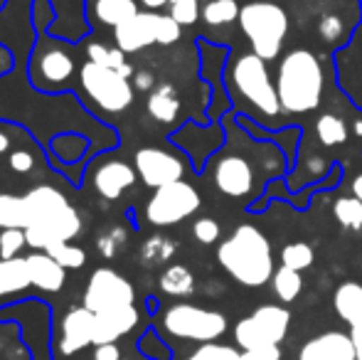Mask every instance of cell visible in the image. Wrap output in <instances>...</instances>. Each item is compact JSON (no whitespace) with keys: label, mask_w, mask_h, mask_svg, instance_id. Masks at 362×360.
Wrapping results in <instances>:
<instances>
[{"label":"cell","mask_w":362,"mask_h":360,"mask_svg":"<svg viewBox=\"0 0 362 360\" xmlns=\"http://www.w3.org/2000/svg\"><path fill=\"white\" fill-rule=\"evenodd\" d=\"M30 269V281L33 286L42 289V291H59L64 286V267L57 260L47 255V252H33L25 257Z\"/></svg>","instance_id":"obj_19"},{"label":"cell","mask_w":362,"mask_h":360,"mask_svg":"<svg viewBox=\"0 0 362 360\" xmlns=\"http://www.w3.org/2000/svg\"><path fill=\"white\" fill-rule=\"evenodd\" d=\"M136 173L148 187H163L182 180L185 166L177 156L163 149H141L136 153Z\"/></svg>","instance_id":"obj_11"},{"label":"cell","mask_w":362,"mask_h":360,"mask_svg":"<svg viewBox=\"0 0 362 360\" xmlns=\"http://www.w3.org/2000/svg\"><path fill=\"white\" fill-rule=\"evenodd\" d=\"M345 28H343V20L338 15H323L318 20V35L325 40V42H338L343 37Z\"/></svg>","instance_id":"obj_41"},{"label":"cell","mask_w":362,"mask_h":360,"mask_svg":"<svg viewBox=\"0 0 362 360\" xmlns=\"http://www.w3.org/2000/svg\"><path fill=\"white\" fill-rule=\"evenodd\" d=\"M315 134H318L323 146H343L350 136V129L340 116L335 114H323L315 121Z\"/></svg>","instance_id":"obj_29"},{"label":"cell","mask_w":362,"mask_h":360,"mask_svg":"<svg viewBox=\"0 0 362 360\" xmlns=\"http://www.w3.org/2000/svg\"><path fill=\"white\" fill-rule=\"evenodd\" d=\"M94 360H121V351L116 343H99L94 348Z\"/></svg>","instance_id":"obj_45"},{"label":"cell","mask_w":362,"mask_h":360,"mask_svg":"<svg viewBox=\"0 0 362 360\" xmlns=\"http://www.w3.org/2000/svg\"><path fill=\"white\" fill-rule=\"evenodd\" d=\"M192 235H195V240L200 242V245H215V242L219 240L217 220H212V217H200V220H195V225H192Z\"/></svg>","instance_id":"obj_39"},{"label":"cell","mask_w":362,"mask_h":360,"mask_svg":"<svg viewBox=\"0 0 362 360\" xmlns=\"http://www.w3.org/2000/svg\"><path fill=\"white\" fill-rule=\"evenodd\" d=\"M126 240H129V232H126L124 227H109V230L96 237V250H99L101 257H106V260H114L121 247L126 245Z\"/></svg>","instance_id":"obj_35"},{"label":"cell","mask_w":362,"mask_h":360,"mask_svg":"<svg viewBox=\"0 0 362 360\" xmlns=\"http://www.w3.org/2000/svg\"><path fill=\"white\" fill-rule=\"evenodd\" d=\"M232 82L239 94L247 101H252L262 114L276 116L281 111V101H279L276 82L272 79L267 67V59L259 54H242L232 67Z\"/></svg>","instance_id":"obj_4"},{"label":"cell","mask_w":362,"mask_h":360,"mask_svg":"<svg viewBox=\"0 0 362 360\" xmlns=\"http://www.w3.org/2000/svg\"><path fill=\"white\" fill-rule=\"evenodd\" d=\"M96 18L109 28H119L126 20H131L134 15H139V5L134 0H96L94 5Z\"/></svg>","instance_id":"obj_28"},{"label":"cell","mask_w":362,"mask_h":360,"mask_svg":"<svg viewBox=\"0 0 362 360\" xmlns=\"http://www.w3.org/2000/svg\"><path fill=\"white\" fill-rule=\"evenodd\" d=\"M242 33L252 42L254 54L262 59H276L288 33V15L279 3H247L239 13Z\"/></svg>","instance_id":"obj_3"},{"label":"cell","mask_w":362,"mask_h":360,"mask_svg":"<svg viewBox=\"0 0 362 360\" xmlns=\"http://www.w3.org/2000/svg\"><path fill=\"white\" fill-rule=\"evenodd\" d=\"M134 82H136V89H153L156 84V77L151 72H136L134 74Z\"/></svg>","instance_id":"obj_46"},{"label":"cell","mask_w":362,"mask_h":360,"mask_svg":"<svg viewBox=\"0 0 362 360\" xmlns=\"http://www.w3.org/2000/svg\"><path fill=\"white\" fill-rule=\"evenodd\" d=\"M148 114L160 124H173L180 114V96L173 84L163 82L148 96Z\"/></svg>","instance_id":"obj_21"},{"label":"cell","mask_w":362,"mask_h":360,"mask_svg":"<svg viewBox=\"0 0 362 360\" xmlns=\"http://www.w3.org/2000/svg\"><path fill=\"white\" fill-rule=\"evenodd\" d=\"M333 215L338 220V225L345 227V230H362V200H358L355 195L335 200Z\"/></svg>","instance_id":"obj_32"},{"label":"cell","mask_w":362,"mask_h":360,"mask_svg":"<svg viewBox=\"0 0 362 360\" xmlns=\"http://www.w3.org/2000/svg\"><path fill=\"white\" fill-rule=\"evenodd\" d=\"M315 255H313V247L305 245V242H291L281 250V265L288 267V269L296 272H303L313 265Z\"/></svg>","instance_id":"obj_33"},{"label":"cell","mask_w":362,"mask_h":360,"mask_svg":"<svg viewBox=\"0 0 362 360\" xmlns=\"http://www.w3.org/2000/svg\"><path fill=\"white\" fill-rule=\"evenodd\" d=\"M139 323V308L136 306H121L111 311L94 313V346L99 343H116L131 333Z\"/></svg>","instance_id":"obj_16"},{"label":"cell","mask_w":362,"mask_h":360,"mask_svg":"<svg viewBox=\"0 0 362 360\" xmlns=\"http://www.w3.org/2000/svg\"><path fill=\"white\" fill-rule=\"evenodd\" d=\"M8 149H10V139L3 134V131H0V153H5Z\"/></svg>","instance_id":"obj_51"},{"label":"cell","mask_w":362,"mask_h":360,"mask_svg":"<svg viewBox=\"0 0 362 360\" xmlns=\"http://www.w3.org/2000/svg\"><path fill=\"white\" fill-rule=\"evenodd\" d=\"M333 306H335V313H338L345 323H350V326L360 323L362 321V284H355V281L340 284L333 294Z\"/></svg>","instance_id":"obj_22"},{"label":"cell","mask_w":362,"mask_h":360,"mask_svg":"<svg viewBox=\"0 0 362 360\" xmlns=\"http://www.w3.org/2000/svg\"><path fill=\"white\" fill-rule=\"evenodd\" d=\"M86 57H89V62H96L101 67H109L114 72L124 74L126 79L134 74V67L126 62V52L121 47H106L101 42H89L86 45Z\"/></svg>","instance_id":"obj_27"},{"label":"cell","mask_w":362,"mask_h":360,"mask_svg":"<svg viewBox=\"0 0 362 360\" xmlns=\"http://www.w3.org/2000/svg\"><path fill=\"white\" fill-rule=\"evenodd\" d=\"M353 331H350V336H353V343H355V353H358V360H362V321L355 323V326H350Z\"/></svg>","instance_id":"obj_47"},{"label":"cell","mask_w":362,"mask_h":360,"mask_svg":"<svg viewBox=\"0 0 362 360\" xmlns=\"http://www.w3.org/2000/svg\"><path fill=\"white\" fill-rule=\"evenodd\" d=\"M136 175L139 173H136L129 163H124V161H111V163H104L94 173V187L101 197H106V200H116L126 187L134 185Z\"/></svg>","instance_id":"obj_18"},{"label":"cell","mask_w":362,"mask_h":360,"mask_svg":"<svg viewBox=\"0 0 362 360\" xmlns=\"http://www.w3.org/2000/svg\"><path fill=\"white\" fill-rule=\"evenodd\" d=\"M116 47H121L126 54L141 52L148 45H158V15L156 13H139L124 25L114 30Z\"/></svg>","instance_id":"obj_14"},{"label":"cell","mask_w":362,"mask_h":360,"mask_svg":"<svg viewBox=\"0 0 362 360\" xmlns=\"http://www.w3.org/2000/svg\"><path fill=\"white\" fill-rule=\"evenodd\" d=\"M291 326V313L284 306L267 303L259 306L252 316L242 318L234 326V341L242 346V351H257V348L279 346L286 338Z\"/></svg>","instance_id":"obj_6"},{"label":"cell","mask_w":362,"mask_h":360,"mask_svg":"<svg viewBox=\"0 0 362 360\" xmlns=\"http://www.w3.org/2000/svg\"><path fill=\"white\" fill-rule=\"evenodd\" d=\"M139 348H141V353L144 356H148L151 360H168V348L163 346L160 341H158V336L153 331H148L144 338H141V343H139Z\"/></svg>","instance_id":"obj_42"},{"label":"cell","mask_w":362,"mask_h":360,"mask_svg":"<svg viewBox=\"0 0 362 360\" xmlns=\"http://www.w3.org/2000/svg\"><path fill=\"white\" fill-rule=\"evenodd\" d=\"M134 298L136 291L129 279H124L114 269H106V267L91 274L84 289V306L94 313L111 311V308L121 306H134Z\"/></svg>","instance_id":"obj_9"},{"label":"cell","mask_w":362,"mask_h":360,"mask_svg":"<svg viewBox=\"0 0 362 360\" xmlns=\"http://www.w3.org/2000/svg\"><path fill=\"white\" fill-rule=\"evenodd\" d=\"M81 232V217L79 212L74 210L72 205L67 210L57 212V215L47 217V220L33 222V225L25 230V237H28V245L33 250H47L54 242H69L74 240Z\"/></svg>","instance_id":"obj_10"},{"label":"cell","mask_w":362,"mask_h":360,"mask_svg":"<svg viewBox=\"0 0 362 360\" xmlns=\"http://www.w3.org/2000/svg\"><path fill=\"white\" fill-rule=\"evenodd\" d=\"M353 195L358 197V200H362V175H358V178L353 180Z\"/></svg>","instance_id":"obj_49"},{"label":"cell","mask_w":362,"mask_h":360,"mask_svg":"<svg viewBox=\"0 0 362 360\" xmlns=\"http://www.w3.org/2000/svg\"><path fill=\"white\" fill-rule=\"evenodd\" d=\"M25 245H28L25 230H3L0 232V260H15Z\"/></svg>","instance_id":"obj_38"},{"label":"cell","mask_w":362,"mask_h":360,"mask_svg":"<svg viewBox=\"0 0 362 360\" xmlns=\"http://www.w3.org/2000/svg\"><path fill=\"white\" fill-rule=\"evenodd\" d=\"M0 227L3 230H28L30 227V210L25 195H0Z\"/></svg>","instance_id":"obj_25"},{"label":"cell","mask_w":362,"mask_h":360,"mask_svg":"<svg viewBox=\"0 0 362 360\" xmlns=\"http://www.w3.org/2000/svg\"><path fill=\"white\" fill-rule=\"evenodd\" d=\"M10 168L15 170V173H30V170L35 168V158L30 151H13L10 153Z\"/></svg>","instance_id":"obj_43"},{"label":"cell","mask_w":362,"mask_h":360,"mask_svg":"<svg viewBox=\"0 0 362 360\" xmlns=\"http://www.w3.org/2000/svg\"><path fill=\"white\" fill-rule=\"evenodd\" d=\"M30 269L25 257L15 260H0V296L5 294H18L30 286Z\"/></svg>","instance_id":"obj_23"},{"label":"cell","mask_w":362,"mask_h":360,"mask_svg":"<svg viewBox=\"0 0 362 360\" xmlns=\"http://www.w3.org/2000/svg\"><path fill=\"white\" fill-rule=\"evenodd\" d=\"M158 286L168 296H190L195 291V274L185 265H170L158 279Z\"/></svg>","instance_id":"obj_24"},{"label":"cell","mask_w":362,"mask_h":360,"mask_svg":"<svg viewBox=\"0 0 362 360\" xmlns=\"http://www.w3.org/2000/svg\"><path fill=\"white\" fill-rule=\"evenodd\" d=\"M94 343V311L86 306L69 308L59 326V353L74 356Z\"/></svg>","instance_id":"obj_12"},{"label":"cell","mask_w":362,"mask_h":360,"mask_svg":"<svg viewBox=\"0 0 362 360\" xmlns=\"http://www.w3.org/2000/svg\"><path fill=\"white\" fill-rule=\"evenodd\" d=\"M310 170L313 173H323V158H310Z\"/></svg>","instance_id":"obj_50"},{"label":"cell","mask_w":362,"mask_h":360,"mask_svg":"<svg viewBox=\"0 0 362 360\" xmlns=\"http://www.w3.org/2000/svg\"><path fill=\"white\" fill-rule=\"evenodd\" d=\"M168 10H170L168 15L180 25H195L200 18V0H170Z\"/></svg>","instance_id":"obj_37"},{"label":"cell","mask_w":362,"mask_h":360,"mask_svg":"<svg viewBox=\"0 0 362 360\" xmlns=\"http://www.w3.org/2000/svg\"><path fill=\"white\" fill-rule=\"evenodd\" d=\"M25 202H28L30 210V225L40 220H47V217L57 215V212L67 210L69 200L52 185H37L25 195Z\"/></svg>","instance_id":"obj_20"},{"label":"cell","mask_w":362,"mask_h":360,"mask_svg":"<svg viewBox=\"0 0 362 360\" xmlns=\"http://www.w3.org/2000/svg\"><path fill=\"white\" fill-rule=\"evenodd\" d=\"M276 91L281 109L288 114H308L318 109L323 96V67L310 50H291L279 62Z\"/></svg>","instance_id":"obj_2"},{"label":"cell","mask_w":362,"mask_h":360,"mask_svg":"<svg viewBox=\"0 0 362 360\" xmlns=\"http://www.w3.org/2000/svg\"><path fill=\"white\" fill-rule=\"evenodd\" d=\"M272 284H274V294H276V296L281 298L284 303L296 301V296H298L300 289H303V279H300V272L288 269V267H284V265H281V269L274 272Z\"/></svg>","instance_id":"obj_30"},{"label":"cell","mask_w":362,"mask_h":360,"mask_svg":"<svg viewBox=\"0 0 362 360\" xmlns=\"http://www.w3.org/2000/svg\"><path fill=\"white\" fill-rule=\"evenodd\" d=\"M215 185L229 197H247L254 190V168L242 156H227L215 166Z\"/></svg>","instance_id":"obj_13"},{"label":"cell","mask_w":362,"mask_h":360,"mask_svg":"<svg viewBox=\"0 0 362 360\" xmlns=\"http://www.w3.org/2000/svg\"><path fill=\"white\" fill-rule=\"evenodd\" d=\"M182 25L170 15H158V45H173L180 40Z\"/></svg>","instance_id":"obj_40"},{"label":"cell","mask_w":362,"mask_h":360,"mask_svg":"<svg viewBox=\"0 0 362 360\" xmlns=\"http://www.w3.org/2000/svg\"><path fill=\"white\" fill-rule=\"evenodd\" d=\"M33 62H37L40 79L47 84H54V87H57V84H64L74 74L72 54H69L64 47H59L57 42L40 50V52L33 57Z\"/></svg>","instance_id":"obj_17"},{"label":"cell","mask_w":362,"mask_h":360,"mask_svg":"<svg viewBox=\"0 0 362 360\" xmlns=\"http://www.w3.org/2000/svg\"><path fill=\"white\" fill-rule=\"evenodd\" d=\"M239 13H242V8H239L237 0H210L202 8V20L217 28V25H229L239 20Z\"/></svg>","instance_id":"obj_31"},{"label":"cell","mask_w":362,"mask_h":360,"mask_svg":"<svg viewBox=\"0 0 362 360\" xmlns=\"http://www.w3.org/2000/svg\"><path fill=\"white\" fill-rule=\"evenodd\" d=\"M81 87L89 94V99L94 101L99 109L119 114V111L129 109L134 101V87L124 74L114 72L109 67H101L96 62H84L81 64Z\"/></svg>","instance_id":"obj_7"},{"label":"cell","mask_w":362,"mask_h":360,"mask_svg":"<svg viewBox=\"0 0 362 360\" xmlns=\"http://www.w3.org/2000/svg\"><path fill=\"white\" fill-rule=\"evenodd\" d=\"M239 360H281V351H279V346L257 348V351H242Z\"/></svg>","instance_id":"obj_44"},{"label":"cell","mask_w":362,"mask_h":360,"mask_svg":"<svg viewBox=\"0 0 362 360\" xmlns=\"http://www.w3.org/2000/svg\"><path fill=\"white\" fill-rule=\"evenodd\" d=\"M298 360H358L353 336L340 331H328L310 338L298 353Z\"/></svg>","instance_id":"obj_15"},{"label":"cell","mask_w":362,"mask_h":360,"mask_svg":"<svg viewBox=\"0 0 362 360\" xmlns=\"http://www.w3.org/2000/svg\"><path fill=\"white\" fill-rule=\"evenodd\" d=\"M239 356H242V353H239L237 348L210 341V343H202L187 360H239Z\"/></svg>","instance_id":"obj_36"},{"label":"cell","mask_w":362,"mask_h":360,"mask_svg":"<svg viewBox=\"0 0 362 360\" xmlns=\"http://www.w3.org/2000/svg\"><path fill=\"white\" fill-rule=\"evenodd\" d=\"M200 192L185 180H175L170 185L156 187L146 205V217L156 227H170L200 210Z\"/></svg>","instance_id":"obj_8"},{"label":"cell","mask_w":362,"mask_h":360,"mask_svg":"<svg viewBox=\"0 0 362 360\" xmlns=\"http://www.w3.org/2000/svg\"><path fill=\"white\" fill-rule=\"evenodd\" d=\"M353 131H355V134H358V136H362V121H360V119L353 124Z\"/></svg>","instance_id":"obj_52"},{"label":"cell","mask_w":362,"mask_h":360,"mask_svg":"<svg viewBox=\"0 0 362 360\" xmlns=\"http://www.w3.org/2000/svg\"><path fill=\"white\" fill-rule=\"evenodd\" d=\"M175 252H177L175 240H170V237H165V235H151L144 245H141L139 257L144 267H163L175 257Z\"/></svg>","instance_id":"obj_26"},{"label":"cell","mask_w":362,"mask_h":360,"mask_svg":"<svg viewBox=\"0 0 362 360\" xmlns=\"http://www.w3.org/2000/svg\"><path fill=\"white\" fill-rule=\"evenodd\" d=\"M163 328L175 338L210 343L224 336L227 331V316L212 308H202L195 303H173L163 313Z\"/></svg>","instance_id":"obj_5"},{"label":"cell","mask_w":362,"mask_h":360,"mask_svg":"<svg viewBox=\"0 0 362 360\" xmlns=\"http://www.w3.org/2000/svg\"><path fill=\"white\" fill-rule=\"evenodd\" d=\"M222 269L242 286H264L274 277L272 242L259 227L239 225L217 250Z\"/></svg>","instance_id":"obj_1"},{"label":"cell","mask_w":362,"mask_h":360,"mask_svg":"<svg viewBox=\"0 0 362 360\" xmlns=\"http://www.w3.org/2000/svg\"><path fill=\"white\" fill-rule=\"evenodd\" d=\"M45 252H47L52 260H57L64 269H79V267L86 265V252L81 250V247L69 245V242H54V245H49Z\"/></svg>","instance_id":"obj_34"},{"label":"cell","mask_w":362,"mask_h":360,"mask_svg":"<svg viewBox=\"0 0 362 360\" xmlns=\"http://www.w3.org/2000/svg\"><path fill=\"white\" fill-rule=\"evenodd\" d=\"M141 3H144L146 8L156 10V8H163V5H168V3H170V0H141Z\"/></svg>","instance_id":"obj_48"}]
</instances>
